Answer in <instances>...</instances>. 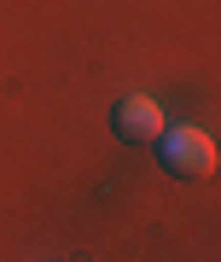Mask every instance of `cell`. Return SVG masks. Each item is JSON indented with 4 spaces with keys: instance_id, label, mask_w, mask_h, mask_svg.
<instances>
[{
    "instance_id": "obj_2",
    "label": "cell",
    "mask_w": 221,
    "mask_h": 262,
    "mask_svg": "<svg viewBox=\"0 0 221 262\" xmlns=\"http://www.w3.org/2000/svg\"><path fill=\"white\" fill-rule=\"evenodd\" d=\"M169 128V117H163V105H157L151 94H128L117 105V134L128 146H146V140H157V134Z\"/></svg>"
},
{
    "instance_id": "obj_1",
    "label": "cell",
    "mask_w": 221,
    "mask_h": 262,
    "mask_svg": "<svg viewBox=\"0 0 221 262\" xmlns=\"http://www.w3.org/2000/svg\"><path fill=\"white\" fill-rule=\"evenodd\" d=\"M157 146H163V169L169 175H210L215 169V134L210 128H192V122H181V128H163L157 134Z\"/></svg>"
}]
</instances>
